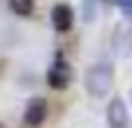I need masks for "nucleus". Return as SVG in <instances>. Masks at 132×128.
Instances as JSON below:
<instances>
[{"label":"nucleus","instance_id":"1","mask_svg":"<svg viewBox=\"0 0 132 128\" xmlns=\"http://www.w3.org/2000/svg\"><path fill=\"white\" fill-rule=\"evenodd\" d=\"M114 77H116V70L111 63H95L86 70V79H84V86H86V93L90 98H107L114 89Z\"/></svg>","mask_w":132,"mask_h":128},{"label":"nucleus","instance_id":"2","mask_svg":"<svg viewBox=\"0 0 132 128\" xmlns=\"http://www.w3.org/2000/svg\"><path fill=\"white\" fill-rule=\"evenodd\" d=\"M74 79V70L72 65L63 58V56H56V61L49 65L46 70V84L53 89V91H65Z\"/></svg>","mask_w":132,"mask_h":128},{"label":"nucleus","instance_id":"3","mask_svg":"<svg viewBox=\"0 0 132 128\" xmlns=\"http://www.w3.org/2000/svg\"><path fill=\"white\" fill-rule=\"evenodd\" d=\"M111 49L121 58L132 56V23H118L111 33Z\"/></svg>","mask_w":132,"mask_h":128},{"label":"nucleus","instance_id":"4","mask_svg":"<svg viewBox=\"0 0 132 128\" xmlns=\"http://www.w3.org/2000/svg\"><path fill=\"white\" fill-rule=\"evenodd\" d=\"M107 126L109 128H128L130 126V112L123 98L114 96L107 105Z\"/></svg>","mask_w":132,"mask_h":128},{"label":"nucleus","instance_id":"5","mask_svg":"<svg viewBox=\"0 0 132 128\" xmlns=\"http://www.w3.org/2000/svg\"><path fill=\"white\" fill-rule=\"evenodd\" d=\"M46 112H49L46 98H42V96H32V98L26 103V110H23V121H26L28 126L37 128V126H42V124H44Z\"/></svg>","mask_w":132,"mask_h":128},{"label":"nucleus","instance_id":"6","mask_svg":"<svg viewBox=\"0 0 132 128\" xmlns=\"http://www.w3.org/2000/svg\"><path fill=\"white\" fill-rule=\"evenodd\" d=\"M51 26L58 33H67L74 26V9L67 2H58L51 7Z\"/></svg>","mask_w":132,"mask_h":128},{"label":"nucleus","instance_id":"7","mask_svg":"<svg viewBox=\"0 0 132 128\" xmlns=\"http://www.w3.org/2000/svg\"><path fill=\"white\" fill-rule=\"evenodd\" d=\"M9 9L16 16H30L35 9V0H9Z\"/></svg>","mask_w":132,"mask_h":128},{"label":"nucleus","instance_id":"8","mask_svg":"<svg viewBox=\"0 0 132 128\" xmlns=\"http://www.w3.org/2000/svg\"><path fill=\"white\" fill-rule=\"evenodd\" d=\"M116 5H118V9L123 12V16L132 23V0H116Z\"/></svg>","mask_w":132,"mask_h":128},{"label":"nucleus","instance_id":"9","mask_svg":"<svg viewBox=\"0 0 132 128\" xmlns=\"http://www.w3.org/2000/svg\"><path fill=\"white\" fill-rule=\"evenodd\" d=\"M130 100H132V89H130Z\"/></svg>","mask_w":132,"mask_h":128},{"label":"nucleus","instance_id":"10","mask_svg":"<svg viewBox=\"0 0 132 128\" xmlns=\"http://www.w3.org/2000/svg\"><path fill=\"white\" fill-rule=\"evenodd\" d=\"M0 128H5V124H0Z\"/></svg>","mask_w":132,"mask_h":128}]
</instances>
